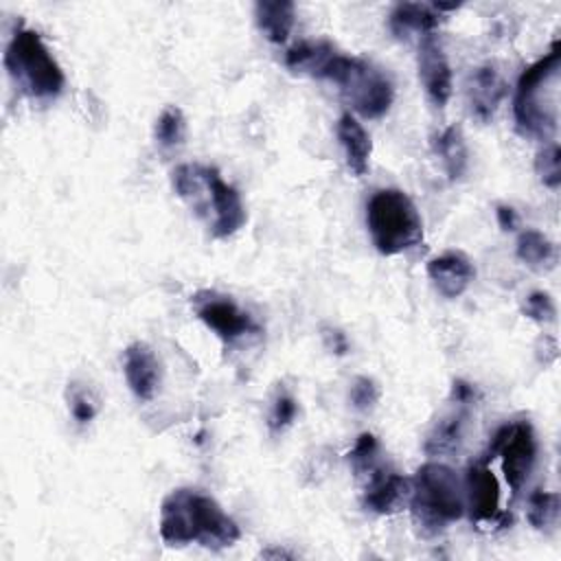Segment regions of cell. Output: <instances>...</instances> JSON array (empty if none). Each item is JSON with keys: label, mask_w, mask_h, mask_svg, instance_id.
I'll return each instance as SVG.
<instances>
[{"label": "cell", "mask_w": 561, "mask_h": 561, "mask_svg": "<svg viewBox=\"0 0 561 561\" xmlns=\"http://www.w3.org/2000/svg\"><path fill=\"white\" fill-rule=\"evenodd\" d=\"M476 399H478V390L469 381H465V379H456L454 381V386H451V403L469 408Z\"/></svg>", "instance_id": "32"}, {"label": "cell", "mask_w": 561, "mask_h": 561, "mask_svg": "<svg viewBox=\"0 0 561 561\" xmlns=\"http://www.w3.org/2000/svg\"><path fill=\"white\" fill-rule=\"evenodd\" d=\"M4 68L9 77L35 99H53L66 83L61 66L33 28H15L4 50Z\"/></svg>", "instance_id": "6"}, {"label": "cell", "mask_w": 561, "mask_h": 561, "mask_svg": "<svg viewBox=\"0 0 561 561\" xmlns=\"http://www.w3.org/2000/svg\"><path fill=\"white\" fill-rule=\"evenodd\" d=\"M410 515L416 533L425 539L438 537L458 522L465 511L460 482L443 462H425L410 480Z\"/></svg>", "instance_id": "3"}, {"label": "cell", "mask_w": 561, "mask_h": 561, "mask_svg": "<svg viewBox=\"0 0 561 561\" xmlns=\"http://www.w3.org/2000/svg\"><path fill=\"white\" fill-rule=\"evenodd\" d=\"M320 79L335 83L351 107L364 118H381L394 101L392 81L362 57L335 53L322 68Z\"/></svg>", "instance_id": "7"}, {"label": "cell", "mask_w": 561, "mask_h": 561, "mask_svg": "<svg viewBox=\"0 0 561 561\" xmlns=\"http://www.w3.org/2000/svg\"><path fill=\"white\" fill-rule=\"evenodd\" d=\"M381 451H379V443L375 438V434L364 432L357 436L355 445L351 447V451L346 454V460L351 465L353 476L364 482L370 473H375L379 467H383L386 462H381Z\"/></svg>", "instance_id": "23"}, {"label": "cell", "mask_w": 561, "mask_h": 561, "mask_svg": "<svg viewBox=\"0 0 561 561\" xmlns=\"http://www.w3.org/2000/svg\"><path fill=\"white\" fill-rule=\"evenodd\" d=\"M443 22V13L427 2H399L388 15V28L394 37L405 39L412 33L432 35L434 28Z\"/></svg>", "instance_id": "17"}, {"label": "cell", "mask_w": 561, "mask_h": 561, "mask_svg": "<svg viewBox=\"0 0 561 561\" xmlns=\"http://www.w3.org/2000/svg\"><path fill=\"white\" fill-rule=\"evenodd\" d=\"M379 386L373 377H366V375H359L353 379L351 388H348V399H351V405L357 410V412H370L377 401H379Z\"/></svg>", "instance_id": "27"}, {"label": "cell", "mask_w": 561, "mask_h": 561, "mask_svg": "<svg viewBox=\"0 0 561 561\" xmlns=\"http://www.w3.org/2000/svg\"><path fill=\"white\" fill-rule=\"evenodd\" d=\"M456 405V403H454ZM465 423H467V408L465 405H456L454 412L440 416L432 430L425 436L423 449L427 456H447L454 454L460 443H462V434H465Z\"/></svg>", "instance_id": "20"}, {"label": "cell", "mask_w": 561, "mask_h": 561, "mask_svg": "<svg viewBox=\"0 0 561 561\" xmlns=\"http://www.w3.org/2000/svg\"><path fill=\"white\" fill-rule=\"evenodd\" d=\"M517 259L535 272H550L557 265V245L539 230H524L515 243Z\"/></svg>", "instance_id": "21"}, {"label": "cell", "mask_w": 561, "mask_h": 561, "mask_svg": "<svg viewBox=\"0 0 561 561\" xmlns=\"http://www.w3.org/2000/svg\"><path fill=\"white\" fill-rule=\"evenodd\" d=\"M298 414V403L289 392H278L272 408H270V416H267V427L270 432H283L287 430L294 419Z\"/></svg>", "instance_id": "28"}, {"label": "cell", "mask_w": 561, "mask_h": 561, "mask_svg": "<svg viewBox=\"0 0 561 561\" xmlns=\"http://www.w3.org/2000/svg\"><path fill=\"white\" fill-rule=\"evenodd\" d=\"M559 493L554 491H533L526 504V519L535 530H550L559 522Z\"/></svg>", "instance_id": "25"}, {"label": "cell", "mask_w": 561, "mask_h": 561, "mask_svg": "<svg viewBox=\"0 0 561 561\" xmlns=\"http://www.w3.org/2000/svg\"><path fill=\"white\" fill-rule=\"evenodd\" d=\"M158 530L167 546L197 543L210 550L230 548L241 537L237 522L221 504L195 489H175L162 500Z\"/></svg>", "instance_id": "1"}, {"label": "cell", "mask_w": 561, "mask_h": 561, "mask_svg": "<svg viewBox=\"0 0 561 561\" xmlns=\"http://www.w3.org/2000/svg\"><path fill=\"white\" fill-rule=\"evenodd\" d=\"M416 64H419V79L427 99L436 107H445L454 90V79H451V66L447 61V55L434 33L421 37Z\"/></svg>", "instance_id": "11"}, {"label": "cell", "mask_w": 561, "mask_h": 561, "mask_svg": "<svg viewBox=\"0 0 561 561\" xmlns=\"http://www.w3.org/2000/svg\"><path fill=\"white\" fill-rule=\"evenodd\" d=\"M68 408H70V414L77 423L85 425L94 419L96 414V399L90 394V390L81 388L79 383H72L68 388Z\"/></svg>", "instance_id": "29"}, {"label": "cell", "mask_w": 561, "mask_h": 561, "mask_svg": "<svg viewBox=\"0 0 561 561\" xmlns=\"http://www.w3.org/2000/svg\"><path fill=\"white\" fill-rule=\"evenodd\" d=\"M261 557H265V559H291L294 557V552H287V550H283V548H267V550H263L261 552Z\"/></svg>", "instance_id": "34"}, {"label": "cell", "mask_w": 561, "mask_h": 561, "mask_svg": "<svg viewBox=\"0 0 561 561\" xmlns=\"http://www.w3.org/2000/svg\"><path fill=\"white\" fill-rule=\"evenodd\" d=\"M254 20L267 42L283 44L294 28L296 7L289 0H259L254 4Z\"/></svg>", "instance_id": "18"}, {"label": "cell", "mask_w": 561, "mask_h": 561, "mask_svg": "<svg viewBox=\"0 0 561 561\" xmlns=\"http://www.w3.org/2000/svg\"><path fill=\"white\" fill-rule=\"evenodd\" d=\"M193 313L224 342L234 344L248 335L259 333V324L230 296L213 289H202L191 296Z\"/></svg>", "instance_id": "9"}, {"label": "cell", "mask_w": 561, "mask_h": 561, "mask_svg": "<svg viewBox=\"0 0 561 561\" xmlns=\"http://www.w3.org/2000/svg\"><path fill=\"white\" fill-rule=\"evenodd\" d=\"M495 219H497V224H500V228L504 232H513L517 228V224H519L517 210L513 206H508V204H497L495 206Z\"/></svg>", "instance_id": "33"}, {"label": "cell", "mask_w": 561, "mask_h": 561, "mask_svg": "<svg viewBox=\"0 0 561 561\" xmlns=\"http://www.w3.org/2000/svg\"><path fill=\"white\" fill-rule=\"evenodd\" d=\"M427 276L440 296L458 298L473 283L476 267L465 252L447 250V252L430 259Z\"/></svg>", "instance_id": "14"}, {"label": "cell", "mask_w": 561, "mask_h": 561, "mask_svg": "<svg viewBox=\"0 0 561 561\" xmlns=\"http://www.w3.org/2000/svg\"><path fill=\"white\" fill-rule=\"evenodd\" d=\"M467 508L473 524L508 526L511 515L500 508V484L489 460H478L467 469Z\"/></svg>", "instance_id": "10"}, {"label": "cell", "mask_w": 561, "mask_h": 561, "mask_svg": "<svg viewBox=\"0 0 561 561\" xmlns=\"http://www.w3.org/2000/svg\"><path fill=\"white\" fill-rule=\"evenodd\" d=\"M153 138L160 149L171 151L184 145L186 138V118L178 105H167L153 125Z\"/></svg>", "instance_id": "24"}, {"label": "cell", "mask_w": 561, "mask_h": 561, "mask_svg": "<svg viewBox=\"0 0 561 561\" xmlns=\"http://www.w3.org/2000/svg\"><path fill=\"white\" fill-rule=\"evenodd\" d=\"M489 456L500 458L502 473L513 495H517L537 460V438L533 425L528 421H511L500 425L489 443Z\"/></svg>", "instance_id": "8"}, {"label": "cell", "mask_w": 561, "mask_h": 561, "mask_svg": "<svg viewBox=\"0 0 561 561\" xmlns=\"http://www.w3.org/2000/svg\"><path fill=\"white\" fill-rule=\"evenodd\" d=\"M337 50L333 48V44L329 42H300L296 46H291L285 53V66L291 72H300V75H311L318 77L322 75V68L327 66V61L335 55Z\"/></svg>", "instance_id": "22"}, {"label": "cell", "mask_w": 561, "mask_h": 561, "mask_svg": "<svg viewBox=\"0 0 561 561\" xmlns=\"http://www.w3.org/2000/svg\"><path fill=\"white\" fill-rule=\"evenodd\" d=\"M335 134L344 149L348 171L355 178H362L370 167V153H373V142L368 131L351 112H344L335 123Z\"/></svg>", "instance_id": "16"}, {"label": "cell", "mask_w": 561, "mask_h": 561, "mask_svg": "<svg viewBox=\"0 0 561 561\" xmlns=\"http://www.w3.org/2000/svg\"><path fill=\"white\" fill-rule=\"evenodd\" d=\"M432 149H434L436 158L440 160L447 178L451 182L462 180V175L467 173V167H469V151H467L462 129L458 125H449V127L440 129L432 138Z\"/></svg>", "instance_id": "19"}, {"label": "cell", "mask_w": 561, "mask_h": 561, "mask_svg": "<svg viewBox=\"0 0 561 561\" xmlns=\"http://www.w3.org/2000/svg\"><path fill=\"white\" fill-rule=\"evenodd\" d=\"M557 77H559V42L530 64L517 79L513 96L515 127L522 136L548 140L557 131Z\"/></svg>", "instance_id": "4"}, {"label": "cell", "mask_w": 561, "mask_h": 561, "mask_svg": "<svg viewBox=\"0 0 561 561\" xmlns=\"http://www.w3.org/2000/svg\"><path fill=\"white\" fill-rule=\"evenodd\" d=\"M123 373L129 390L140 401H151L160 388V362L145 342H131L123 351Z\"/></svg>", "instance_id": "13"}, {"label": "cell", "mask_w": 561, "mask_h": 561, "mask_svg": "<svg viewBox=\"0 0 561 561\" xmlns=\"http://www.w3.org/2000/svg\"><path fill=\"white\" fill-rule=\"evenodd\" d=\"M506 92H508V85L493 66L486 64L476 68L467 83V96H469V107L473 118H478L480 123H489L495 116Z\"/></svg>", "instance_id": "15"}, {"label": "cell", "mask_w": 561, "mask_h": 561, "mask_svg": "<svg viewBox=\"0 0 561 561\" xmlns=\"http://www.w3.org/2000/svg\"><path fill=\"white\" fill-rule=\"evenodd\" d=\"M362 484V504L375 515L397 513L410 497V478L397 473L388 465L379 467Z\"/></svg>", "instance_id": "12"}, {"label": "cell", "mask_w": 561, "mask_h": 561, "mask_svg": "<svg viewBox=\"0 0 561 561\" xmlns=\"http://www.w3.org/2000/svg\"><path fill=\"white\" fill-rule=\"evenodd\" d=\"M522 313H524L528 320H535V322H539V324H548V322L554 320L557 309H554V302H552L550 294L537 289V291H530V294L524 298Z\"/></svg>", "instance_id": "30"}, {"label": "cell", "mask_w": 561, "mask_h": 561, "mask_svg": "<svg viewBox=\"0 0 561 561\" xmlns=\"http://www.w3.org/2000/svg\"><path fill=\"white\" fill-rule=\"evenodd\" d=\"M322 342H324V346H327L331 353H335V355H346V353H348V340H346V335H344L340 329H335V327H322Z\"/></svg>", "instance_id": "31"}, {"label": "cell", "mask_w": 561, "mask_h": 561, "mask_svg": "<svg viewBox=\"0 0 561 561\" xmlns=\"http://www.w3.org/2000/svg\"><path fill=\"white\" fill-rule=\"evenodd\" d=\"M173 191L206 221L215 239L232 237L248 219L239 191L215 167L199 162L178 164L171 173Z\"/></svg>", "instance_id": "2"}, {"label": "cell", "mask_w": 561, "mask_h": 561, "mask_svg": "<svg viewBox=\"0 0 561 561\" xmlns=\"http://www.w3.org/2000/svg\"><path fill=\"white\" fill-rule=\"evenodd\" d=\"M366 228L375 250L394 256L423 241V219L401 188H381L366 204Z\"/></svg>", "instance_id": "5"}, {"label": "cell", "mask_w": 561, "mask_h": 561, "mask_svg": "<svg viewBox=\"0 0 561 561\" xmlns=\"http://www.w3.org/2000/svg\"><path fill=\"white\" fill-rule=\"evenodd\" d=\"M535 173L539 182L552 191L561 184V149L557 142L543 145L535 156Z\"/></svg>", "instance_id": "26"}]
</instances>
